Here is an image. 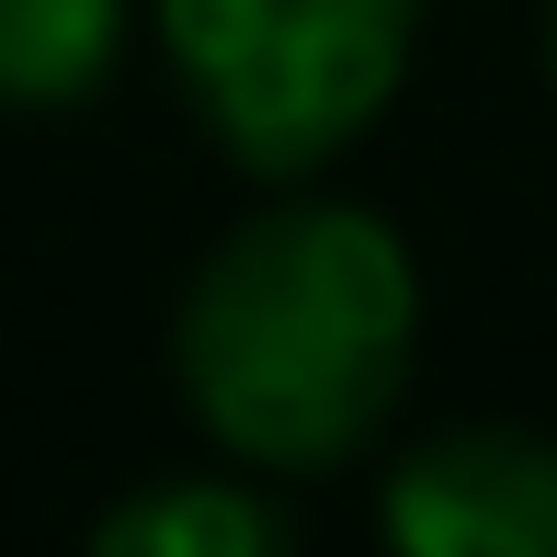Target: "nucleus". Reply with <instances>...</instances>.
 <instances>
[{
    "label": "nucleus",
    "mask_w": 557,
    "mask_h": 557,
    "mask_svg": "<svg viewBox=\"0 0 557 557\" xmlns=\"http://www.w3.org/2000/svg\"><path fill=\"white\" fill-rule=\"evenodd\" d=\"M410 352H421L410 239L331 194L239 216L171 319V375L194 421L273 478H319L364 455L410 387Z\"/></svg>",
    "instance_id": "obj_1"
},
{
    "label": "nucleus",
    "mask_w": 557,
    "mask_h": 557,
    "mask_svg": "<svg viewBox=\"0 0 557 557\" xmlns=\"http://www.w3.org/2000/svg\"><path fill=\"white\" fill-rule=\"evenodd\" d=\"M421 0H160V46L183 69L206 137L262 183H308L387 114L410 69Z\"/></svg>",
    "instance_id": "obj_2"
},
{
    "label": "nucleus",
    "mask_w": 557,
    "mask_h": 557,
    "mask_svg": "<svg viewBox=\"0 0 557 557\" xmlns=\"http://www.w3.org/2000/svg\"><path fill=\"white\" fill-rule=\"evenodd\" d=\"M375 523L410 557H557V444L512 421H467L398 455Z\"/></svg>",
    "instance_id": "obj_3"
},
{
    "label": "nucleus",
    "mask_w": 557,
    "mask_h": 557,
    "mask_svg": "<svg viewBox=\"0 0 557 557\" xmlns=\"http://www.w3.org/2000/svg\"><path fill=\"white\" fill-rule=\"evenodd\" d=\"M103 557H273L285 546V512H273L250 478H171V490H137L91 523Z\"/></svg>",
    "instance_id": "obj_4"
},
{
    "label": "nucleus",
    "mask_w": 557,
    "mask_h": 557,
    "mask_svg": "<svg viewBox=\"0 0 557 557\" xmlns=\"http://www.w3.org/2000/svg\"><path fill=\"white\" fill-rule=\"evenodd\" d=\"M114 46H125V0H0V103L12 114L91 103Z\"/></svg>",
    "instance_id": "obj_5"
},
{
    "label": "nucleus",
    "mask_w": 557,
    "mask_h": 557,
    "mask_svg": "<svg viewBox=\"0 0 557 557\" xmlns=\"http://www.w3.org/2000/svg\"><path fill=\"white\" fill-rule=\"evenodd\" d=\"M546 81H557V0H546Z\"/></svg>",
    "instance_id": "obj_6"
}]
</instances>
